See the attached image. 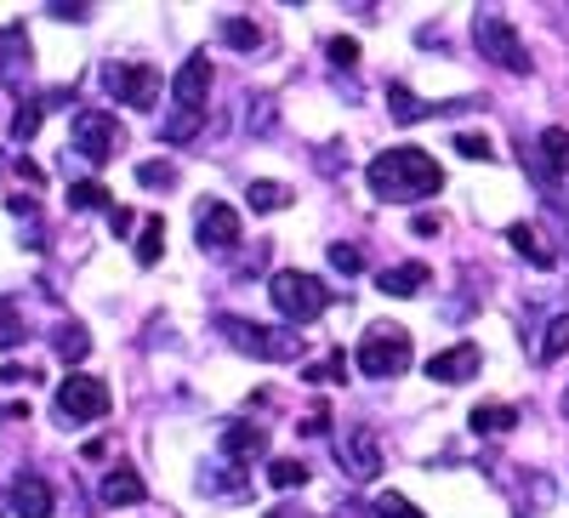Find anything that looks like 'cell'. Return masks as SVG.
<instances>
[{
	"label": "cell",
	"mask_w": 569,
	"mask_h": 518,
	"mask_svg": "<svg viewBox=\"0 0 569 518\" xmlns=\"http://www.w3.org/2000/svg\"><path fill=\"white\" fill-rule=\"evenodd\" d=\"M365 182H370L376 200H427L445 188V171L421 149H382L365 166Z\"/></svg>",
	"instance_id": "6da1fadb"
},
{
	"label": "cell",
	"mask_w": 569,
	"mask_h": 518,
	"mask_svg": "<svg viewBox=\"0 0 569 518\" xmlns=\"http://www.w3.org/2000/svg\"><path fill=\"white\" fill-rule=\"evenodd\" d=\"M211 58L206 52H194L182 63V74L171 80V114H166V126H160V137L166 143H188V137H200V120H206V98H211Z\"/></svg>",
	"instance_id": "7a4b0ae2"
},
{
	"label": "cell",
	"mask_w": 569,
	"mask_h": 518,
	"mask_svg": "<svg viewBox=\"0 0 569 518\" xmlns=\"http://www.w3.org/2000/svg\"><path fill=\"white\" fill-rule=\"evenodd\" d=\"M359 370L376 376V382H388V376H405L410 370V331L393 319H376L370 331L359 337Z\"/></svg>",
	"instance_id": "3957f363"
},
{
	"label": "cell",
	"mask_w": 569,
	"mask_h": 518,
	"mask_svg": "<svg viewBox=\"0 0 569 518\" xmlns=\"http://www.w3.org/2000/svg\"><path fill=\"white\" fill-rule=\"evenodd\" d=\"M268 297H273V308L291 319V325H313V319L330 308V291L319 286L313 273H302V268H279V273L268 279Z\"/></svg>",
	"instance_id": "277c9868"
},
{
	"label": "cell",
	"mask_w": 569,
	"mask_h": 518,
	"mask_svg": "<svg viewBox=\"0 0 569 518\" xmlns=\"http://www.w3.org/2000/svg\"><path fill=\"white\" fill-rule=\"evenodd\" d=\"M222 337L240 348V353L268 359V365H284V359L302 353V342H297L291 331H262V325H246V319H222Z\"/></svg>",
	"instance_id": "5b68a950"
},
{
	"label": "cell",
	"mask_w": 569,
	"mask_h": 518,
	"mask_svg": "<svg viewBox=\"0 0 569 518\" xmlns=\"http://www.w3.org/2000/svg\"><path fill=\"white\" fill-rule=\"evenodd\" d=\"M472 40H479V52H485L490 63H501L507 74H530V52H525V40H518V29H512L507 18L485 12L479 29H472Z\"/></svg>",
	"instance_id": "8992f818"
},
{
	"label": "cell",
	"mask_w": 569,
	"mask_h": 518,
	"mask_svg": "<svg viewBox=\"0 0 569 518\" xmlns=\"http://www.w3.org/2000/svg\"><path fill=\"white\" fill-rule=\"evenodd\" d=\"M69 143H74V155L80 160H109L114 149H120V126H114V114H103V109H80L74 120H69Z\"/></svg>",
	"instance_id": "52a82bcc"
},
{
	"label": "cell",
	"mask_w": 569,
	"mask_h": 518,
	"mask_svg": "<svg viewBox=\"0 0 569 518\" xmlns=\"http://www.w3.org/2000/svg\"><path fill=\"white\" fill-rule=\"evenodd\" d=\"M114 410V394L98 382V376H63L58 388V416L63 421H103Z\"/></svg>",
	"instance_id": "ba28073f"
},
{
	"label": "cell",
	"mask_w": 569,
	"mask_h": 518,
	"mask_svg": "<svg viewBox=\"0 0 569 518\" xmlns=\"http://www.w3.org/2000/svg\"><path fill=\"white\" fill-rule=\"evenodd\" d=\"M103 86H109L114 103H131V109H154L160 103V69H149V63H109Z\"/></svg>",
	"instance_id": "9c48e42d"
},
{
	"label": "cell",
	"mask_w": 569,
	"mask_h": 518,
	"mask_svg": "<svg viewBox=\"0 0 569 518\" xmlns=\"http://www.w3.org/2000/svg\"><path fill=\"white\" fill-rule=\"evenodd\" d=\"M194 240L206 251H228V246H240V211H233L228 200H206L200 217H194Z\"/></svg>",
	"instance_id": "30bf717a"
},
{
	"label": "cell",
	"mask_w": 569,
	"mask_h": 518,
	"mask_svg": "<svg viewBox=\"0 0 569 518\" xmlns=\"http://www.w3.org/2000/svg\"><path fill=\"white\" fill-rule=\"evenodd\" d=\"M337 456H342V467L353 479H376V474H382V439H376L370 428H348L337 439Z\"/></svg>",
	"instance_id": "8fae6325"
},
{
	"label": "cell",
	"mask_w": 569,
	"mask_h": 518,
	"mask_svg": "<svg viewBox=\"0 0 569 518\" xmlns=\"http://www.w3.org/2000/svg\"><path fill=\"white\" fill-rule=\"evenodd\" d=\"M479 365H485L479 342H456V348L427 359V376H433V382H467V376H479Z\"/></svg>",
	"instance_id": "7c38bea8"
},
{
	"label": "cell",
	"mask_w": 569,
	"mask_h": 518,
	"mask_svg": "<svg viewBox=\"0 0 569 518\" xmlns=\"http://www.w3.org/2000/svg\"><path fill=\"white\" fill-rule=\"evenodd\" d=\"M222 456L233 467H251V461L268 456V434L257 428V421H228V428H222Z\"/></svg>",
	"instance_id": "4fadbf2b"
},
{
	"label": "cell",
	"mask_w": 569,
	"mask_h": 518,
	"mask_svg": "<svg viewBox=\"0 0 569 518\" xmlns=\"http://www.w3.org/2000/svg\"><path fill=\"white\" fill-rule=\"evenodd\" d=\"M536 177L552 188L558 177H569V131L563 126H547L541 131V166H536Z\"/></svg>",
	"instance_id": "5bb4252c"
},
{
	"label": "cell",
	"mask_w": 569,
	"mask_h": 518,
	"mask_svg": "<svg viewBox=\"0 0 569 518\" xmlns=\"http://www.w3.org/2000/svg\"><path fill=\"white\" fill-rule=\"evenodd\" d=\"M98 496H103L109 507H137L142 496H149V485H142V474H137V467H109Z\"/></svg>",
	"instance_id": "9a60e30c"
},
{
	"label": "cell",
	"mask_w": 569,
	"mask_h": 518,
	"mask_svg": "<svg viewBox=\"0 0 569 518\" xmlns=\"http://www.w3.org/2000/svg\"><path fill=\"white\" fill-rule=\"evenodd\" d=\"M12 512H18V518H52V485L34 479V474H23V479L12 485Z\"/></svg>",
	"instance_id": "2e32d148"
},
{
	"label": "cell",
	"mask_w": 569,
	"mask_h": 518,
	"mask_svg": "<svg viewBox=\"0 0 569 518\" xmlns=\"http://www.w3.org/2000/svg\"><path fill=\"white\" fill-rule=\"evenodd\" d=\"M507 246H512L518 257H525L530 268H541V273H547V268L558 262V251H552V246L541 240V233H536L530 222H512V228H507Z\"/></svg>",
	"instance_id": "e0dca14e"
},
{
	"label": "cell",
	"mask_w": 569,
	"mask_h": 518,
	"mask_svg": "<svg viewBox=\"0 0 569 518\" xmlns=\"http://www.w3.org/2000/svg\"><path fill=\"white\" fill-rule=\"evenodd\" d=\"M421 286H427V262H399V268L376 273V291L382 297H416Z\"/></svg>",
	"instance_id": "ac0fdd59"
},
{
	"label": "cell",
	"mask_w": 569,
	"mask_h": 518,
	"mask_svg": "<svg viewBox=\"0 0 569 518\" xmlns=\"http://www.w3.org/2000/svg\"><path fill=\"white\" fill-rule=\"evenodd\" d=\"M512 428H518L512 405H479V410H472V434H479V439H496V434H512Z\"/></svg>",
	"instance_id": "d6986e66"
},
{
	"label": "cell",
	"mask_w": 569,
	"mask_h": 518,
	"mask_svg": "<svg viewBox=\"0 0 569 518\" xmlns=\"http://www.w3.org/2000/svg\"><path fill=\"white\" fill-rule=\"evenodd\" d=\"M222 40L233 46V52H262L268 46L262 23H251V18H222Z\"/></svg>",
	"instance_id": "ffe728a7"
},
{
	"label": "cell",
	"mask_w": 569,
	"mask_h": 518,
	"mask_svg": "<svg viewBox=\"0 0 569 518\" xmlns=\"http://www.w3.org/2000/svg\"><path fill=\"white\" fill-rule=\"evenodd\" d=\"M388 109H393V120H399V126H416V120L433 114V103L410 98V86H405V80H393V86H388Z\"/></svg>",
	"instance_id": "44dd1931"
},
{
	"label": "cell",
	"mask_w": 569,
	"mask_h": 518,
	"mask_svg": "<svg viewBox=\"0 0 569 518\" xmlns=\"http://www.w3.org/2000/svg\"><path fill=\"white\" fill-rule=\"evenodd\" d=\"M52 348H58V359H69V365H80V359L91 353V337H86V325H80V319H69V325H58V331H52Z\"/></svg>",
	"instance_id": "7402d4cb"
},
{
	"label": "cell",
	"mask_w": 569,
	"mask_h": 518,
	"mask_svg": "<svg viewBox=\"0 0 569 518\" xmlns=\"http://www.w3.org/2000/svg\"><path fill=\"white\" fill-rule=\"evenodd\" d=\"M69 206H74V211H114V195H109L103 182L80 177V182H69Z\"/></svg>",
	"instance_id": "603a6c76"
},
{
	"label": "cell",
	"mask_w": 569,
	"mask_h": 518,
	"mask_svg": "<svg viewBox=\"0 0 569 518\" xmlns=\"http://www.w3.org/2000/svg\"><path fill=\"white\" fill-rule=\"evenodd\" d=\"M569 353V313H558L547 331H541V348H536V359L541 365H552V359H563Z\"/></svg>",
	"instance_id": "cb8c5ba5"
},
{
	"label": "cell",
	"mask_w": 569,
	"mask_h": 518,
	"mask_svg": "<svg viewBox=\"0 0 569 518\" xmlns=\"http://www.w3.org/2000/svg\"><path fill=\"white\" fill-rule=\"evenodd\" d=\"M268 485H273V490H302V485H308V461H291V456L268 461Z\"/></svg>",
	"instance_id": "d4e9b609"
},
{
	"label": "cell",
	"mask_w": 569,
	"mask_h": 518,
	"mask_svg": "<svg viewBox=\"0 0 569 518\" xmlns=\"http://www.w3.org/2000/svg\"><path fill=\"white\" fill-rule=\"evenodd\" d=\"M246 200H251V211H279V206H291L297 195L284 182H251L246 188Z\"/></svg>",
	"instance_id": "484cf974"
},
{
	"label": "cell",
	"mask_w": 569,
	"mask_h": 518,
	"mask_svg": "<svg viewBox=\"0 0 569 518\" xmlns=\"http://www.w3.org/2000/svg\"><path fill=\"white\" fill-rule=\"evenodd\" d=\"M160 251H166V222L149 217V222H142V240H137V262H142V268H154Z\"/></svg>",
	"instance_id": "4316f807"
},
{
	"label": "cell",
	"mask_w": 569,
	"mask_h": 518,
	"mask_svg": "<svg viewBox=\"0 0 569 518\" xmlns=\"http://www.w3.org/2000/svg\"><path fill=\"white\" fill-rule=\"evenodd\" d=\"M18 342H23V313L0 297V348H18Z\"/></svg>",
	"instance_id": "83f0119b"
},
{
	"label": "cell",
	"mask_w": 569,
	"mask_h": 518,
	"mask_svg": "<svg viewBox=\"0 0 569 518\" xmlns=\"http://www.w3.org/2000/svg\"><path fill=\"white\" fill-rule=\"evenodd\" d=\"M137 182H142V188H171V182H177V166H166V160H142V166H137Z\"/></svg>",
	"instance_id": "f1b7e54d"
},
{
	"label": "cell",
	"mask_w": 569,
	"mask_h": 518,
	"mask_svg": "<svg viewBox=\"0 0 569 518\" xmlns=\"http://www.w3.org/2000/svg\"><path fill=\"white\" fill-rule=\"evenodd\" d=\"M376 518H427V512H416L399 490H382V496H376Z\"/></svg>",
	"instance_id": "f546056e"
},
{
	"label": "cell",
	"mask_w": 569,
	"mask_h": 518,
	"mask_svg": "<svg viewBox=\"0 0 569 518\" xmlns=\"http://www.w3.org/2000/svg\"><path fill=\"white\" fill-rule=\"evenodd\" d=\"M456 155H467V160H490L496 149H490V137H485V131H461V137H456Z\"/></svg>",
	"instance_id": "4dcf8cb0"
},
{
	"label": "cell",
	"mask_w": 569,
	"mask_h": 518,
	"mask_svg": "<svg viewBox=\"0 0 569 518\" xmlns=\"http://www.w3.org/2000/svg\"><path fill=\"white\" fill-rule=\"evenodd\" d=\"M34 131H40V103H23V109L12 114V137H18V143H29Z\"/></svg>",
	"instance_id": "1f68e13d"
},
{
	"label": "cell",
	"mask_w": 569,
	"mask_h": 518,
	"mask_svg": "<svg viewBox=\"0 0 569 518\" xmlns=\"http://www.w3.org/2000/svg\"><path fill=\"white\" fill-rule=\"evenodd\" d=\"M330 268H337V273H359L365 268V257H359V246H330Z\"/></svg>",
	"instance_id": "d6a6232c"
},
{
	"label": "cell",
	"mask_w": 569,
	"mask_h": 518,
	"mask_svg": "<svg viewBox=\"0 0 569 518\" xmlns=\"http://www.w3.org/2000/svg\"><path fill=\"white\" fill-rule=\"evenodd\" d=\"M325 52H330V63H359V40H348V34H337V40H330V46H325Z\"/></svg>",
	"instance_id": "836d02e7"
},
{
	"label": "cell",
	"mask_w": 569,
	"mask_h": 518,
	"mask_svg": "<svg viewBox=\"0 0 569 518\" xmlns=\"http://www.w3.org/2000/svg\"><path fill=\"white\" fill-rule=\"evenodd\" d=\"M109 228H114V233H131V211L114 206V211H109Z\"/></svg>",
	"instance_id": "e575fe53"
},
{
	"label": "cell",
	"mask_w": 569,
	"mask_h": 518,
	"mask_svg": "<svg viewBox=\"0 0 569 518\" xmlns=\"http://www.w3.org/2000/svg\"><path fill=\"white\" fill-rule=\"evenodd\" d=\"M268 518H308L302 507H279V512H268Z\"/></svg>",
	"instance_id": "d590c367"
},
{
	"label": "cell",
	"mask_w": 569,
	"mask_h": 518,
	"mask_svg": "<svg viewBox=\"0 0 569 518\" xmlns=\"http://www.w3.org/2000/svg\"><path fill=\"white\" fill-rule=\"evenodd\" d=\"M563 416H569V394H563Z\"/></svg>",
	"instance_id": "8d00e7d4"
}]
</instances>
